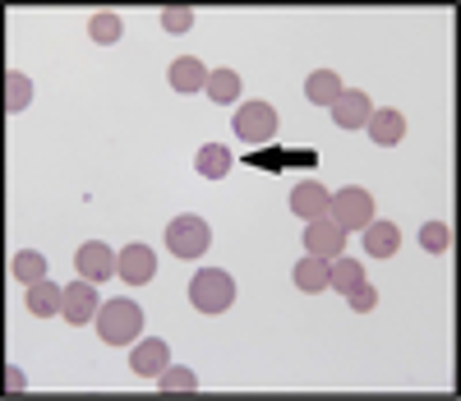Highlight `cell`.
I'll return each mask as SVG.
<instances>
[{
	"label": "cell",
	"mask_w": 461,
	"mask_h": 401,
	"mask_svg": "<svg viewBox=\"0 0 461 401\" xmlns=\"http://www.w3.org/2000/svg\"><path fill=\"white\" fill-rule=\"evenodd\" d=\"M420 245H425L429 254H443L452 245V231L443 222H425V226H420Z\"/></svg>",
	"instance_id": "484cf974"
},
{
	"label": "cell",
	"mask_w": 461,
	"mask_h": 401,
	"mask_svg": "<svg viewBox=\"0 0 461 401\" xmlns=\"http://www.w3.org/2000/svg\"><path fill=\"white\" fill-rule=\"evenodd\" d=\"M328 204H332V194H328L319 180H300V185L291 189V213H295L300 222H319V217H328Z\"/></svg>",
	"instance_id": "8fae6325"
},
{
	"label": "cell",
	"mask_w": 461,
	"mask_h": 401,
	"mask_svg": "<svg viewBox=\"0 0 461 401\" xmlns=\"http://www.w3.org/2000/svg\"><path fill=\"white\" fill-rule=\"evenodd\" d=\"M97 309H102V300H97V291H93V282H69L65 287V324H74V328H84L88 318H97Z\"/></svg>",
	"instance_id": "30bf717a"
},
{
	"label": "cell",
	"mask_w": 461,
	"mask_h": 401,
	"mask_svg": "<svg viewBox=\"0 0 461 401\" xmlns=\"http://www.w3.org/2000/svg\"><path fill=\"white\" fill-rule=\"evenodd\" d=\"M189 305L199 314H226L236 305V277L221 272V268H203L194 272V282H189Z\"/></svg>",
	"instance_id": "7a4b0ae2"
},
{
	"label": "cell",
	"mask_w": 461,
	"mask_h": 401,
	"mask_svg": "<svg viewBox=\"0 0 461 401\" xmlns=\"http://www.w3.org/2000/svg\"><path fill=\"white\" fill-rule=\"evenodd\" d=\"M328 111H332V120H337V130H365V120L374 115V102H369V93L346 88Z\"/></svg>",
	"instance_id": "7c38bea8"
},
{
	"label": "cell",
	"mask_w": 461,
	"mask_h": 401,
	"mask_svg": "<svg viewBox=\"0 0 461 401\" xmlns=\"http://www.w3.org/2000/svg\"><path fill=\"white\" fill-rule=\"evenodd\" d=\"M23 305H28V314H37V318L65 314V287H56L51 277H47V282H32L28 296H23Z\"/></svg>",
	"instance_id": "9a60e30c"
},
{
	"label": "cell",
	"mask_w": 461,
	"mask_h": 401,
	"mask_svg": "<svg viewBox=\"0 0 461 401\" xmlns=\"http://www.w3.org/2000/svg\"><path fill=\"white\" fill-rule=\"evenodd\" d=\"M346 300H351V309H360V314H365V309H374V305H378V291H374L369 282H360L356 291H346Z\"/></svg>",
	"instance_id": "83f0119b"
},
{
	"label": "cell",
	"mask_w": 461,
	"mask_h": 401,
	"mask_svg": "<svg viewBox=\"0 0 461 401\" xmlns=\"http://www.w3.org/2000/svg\"><path fill=\"white\" fill-rule=\"evenodd\" d=\"M365 250H369V259H393L402 250V231L393 222H369L365 226Z\"/></svg>",
	"instance_id": "2e32d148"
},
{
	"label": "cell",
	"mask_w": 461,
	"mask_h": 401,
	"mask_svg": "<svg viewBox=\"0 0 461 401\" xmlns=\"http://www.w3.org/2000/svg\"><path fill=\"white\" fill-rule=\"evenodd\" d=\"M10 277H14V282H23V287L47 282V277H51V263H47V254H37V250H19V254L10 259Z\"/></svg>",
	"instance_id": "e0dca14e"
},
{
	"label": "cell",
	"mask_w": 461,
	"mask_h": 401,
	"mask_svg": "<svg viewBox=\"0 0 461 401\" xmlns=\"http://www.w3.org/2000/svg\"><path fill=\"white\" fill-rule=\"evenodd\" d=\"M208 74H212V69H208L199 56H176V60H171V69H167L171 88H176V93H185V97H189V93H203V88H208Z\"/></svg>",
	"instance_id": "4fadbf2b"
},
{
	"label": "cell",
	"mask_w": 461,
	"mask_h": 401,
	"mask_svg": "<svg viewBox=\"0 0 461 401\" xmlns=\"http://www.w3.org/2000/svg\"><path fill=\"white\" fill-rule=\"evenodd\" d=\"M162 392H171V396H185V392H199V378H194V369H185V365H171L162 378Z\"/></svg>",
	"instance_id": "d4e9b609"
},
{
	"label": "cell",
	"mask_w": 461,
	"mask_h": 401,
	"mask_svg": "<svg viewBox=\"0 0 461 401\" xmlns=\"http://www.w3.org/2000/svg\"><path fill=\"white\" fill-rule=\"evenodd\" d=\"M143 333V309L134 300H106L97 309V337L106 346H130Z\"/></svg>",
	"instance_id": "6da1fadb"
},
{
	"label": "cell",
	"mask_w": 461,
	"mask_h": 401,
	"mask_svg": "<svg viewBox=\"0 0 461 401\" xmlns=\"http://www.w3.org/2000/svg\"><path fill=\"white\" fill-rule=\"evenodd\" d=\"M5 392H28L23 387V369H5Z\"/></svg>",
	"instance_id": "f1b7e54d"
},
{
	"label": "cell",
	"mask_w": 461,
	"mask_h": 401,
	"mask_svg": "<svg viewBox=\"0 0 461 401\" xmlns=\"http://www.w3.org/2000/svg\"><path fill=\"white\" fill-rule=\"evenodd\" d=\"M328 217H332L346 235H351V231H365V226L374 222V198H369V189H360V185H346L341 194H332Z\"/></svg>",
	"instance_id": "277c9868"
},
{
	"label": "cell",
	"mask_w": 461,
	"mask_h": 401,
	"mask_svg": "<svg viewBox=\"0 0 461 401\" xmlns=\"http://www.w3.org/2000/svg\"><path fill=\"white\" fill-rule=\"evenodd\" d=\"M365 134H369L378 148H397V143L406 139V115L393 111V106H383V111H374V115L365 120Z\"/></svg>",
	"instance_id": "5bb4252c"
},
{
	"label": "cell",
	"mask_w": 461,
	"mask_h": 401,
	"mask_svg": "<svg viewBox=\"0 0 461 401\" xmlns=\"http://www.w3.org/2000/svg\"><path fill=\"white\" fill-rule=\"evenodd\" d=\"M208 245H212V226L203 217H194V213H185V217H176L167 226V250L176 259H203Z\"/></svg>",
	"instance_id": "3957f363"
},
{
	"label": "cell",
	"mask_w": 461,
	"mask_h": 401,
	"mask_svg": "<svg viewBox=\"0 0 461 401\" xmlns=\"http://www.w3.org/2000/svg\"><path fill=\"white\" fill-rule=\"evenodd\" d=\"M130 369L139 378H162L171 369V346L162 337H143L134 351H130Z\"/></svg>",
	"instance_id": "52a82bcc"
},
{
	"label": "cell",
	"mask_w": 461,
	"mask_h": 401,
	"mask_svg": "<svg viewBox=\"0 0 461 401\" xmlns=\"http://www.w3.org/2000/svg\"><path fill=\"white\" fill-rule=\"evenodd\" d=\"M217 106H230V102H236L240 97V74L236 69H212L208 74V88H203Z\"/></svg>",
	"instance_id": "603a6c76"
},
{
	"label": "cell",
	"mask_w": 461,
	"mask_h": 401,
	"mask_svg": "<svg viewBox=\"0 0 461 401\" xmlns=\"http://www.w3.org/2000/svg\"><path fill=\"white\" fill-rule=\"evenodd\" d=\"M365 282V268L356 263V259H346V254H337V259H328V291H356Z\"/></svg>",
	"instance_id": "ffe728a7"
},
{
	"label": "cell",
	"mask_w": 461,
	"mask_h": 401,
	"mask_svg": "<svg viewBox=\"0 0 461 401\" xmlns=\"http://www.w3.org/2000/svg\"><path fill=\"white\" fill-rule=\"evenodd\" d=\"M230 167H236V162H230V148H226V143H203L199 157H194V171H199L203 180H221Z\"/></svg>",
	"instance_id": "44dd1931"
},
{
	"label": "cell",
	"mask_w": 461,
	"mask_h": 401,
	"mask_svg": "<svg viewBox=\"0 0 461 401\" xmlns=\"http://www.w3.org/2000/svg\"><path fill=\"white\" fill-rule=\"evenodd\" d=\"M115 277H121V282H130V287H148L152 277H158V254L134 240V245L121 250V268H115Z\"/></svg>",
	"instance_id": "9c48e42d"
},
{
	"label": "cell",
	"mask_w": 461,
	"mask_h": 401,
	"mask_svg": "<svg viewBox=\"0 0 461 401\" xmlns=\"http://www.w3.org/2000/svg\"><path fill=\"white\" fill-rule=\"evenodd\" d=\"M115 268H121V254L111 245H102V240H88V245L74 254V272H79L84 282H106V277H115Z\"/></svg>",
	"instance_id": "8992f818"
},
{
	"label": "cell",
	"mask_w": 461,
	"mask_h": 401,
	"mask_svg": "<svg viewBox=\"0 0 461 401\" xmlns=\"http://www.w3.org/2000/svg\"><path fill=\"white\" fill-rule=\"evenodd\" d=\"M341 245H346V231H341L332 217L304 222V254H314V259H337Z\"/></svg>",
	"instance_id": "ba28073f"
},
{
	"label": "cell",
	"mask_w": 461,
	"mask_h": 401,
	"mask_svg": "<svg viewBox=\"0 0 461 401\" xmlns=\"http://www.w3.org/2000/svg\"><path fill=\"white\" fill-rule=\"evenodd\" d=\"M236 134L245 139V143H273L277 139V111L267 106V102H245L240 111H236Z\"/></svg>",
	"instance_id": "5b68a950"
},
{
	"label": "cell",
	"mask_w": 461,
	"mask_h": 401,
	"mask_svg": "<svg viewBox=\"0 0 461 401\" xmlns=\"http://www.w3.org/2000/svg\"><path fill=\"white\" fill-rule=\"evenodd\" d=\"M341 93L346 88H341V74L337 69H314L310 78H304V97H310L314 106H332Z\"/></svg>",
	"instance_id": "d6986e66"
},
{
	"label": "cell",
	"mask_w": 461,
	"mask_h": 401,
	"mask_svg": "<svg viewBox=\"0 0 461 401\" xmlns=\"http://www.w3.org/2000/svg\"><path fill=\"white\" fill-rule=\"evenodd\" d=\"M28 102H32V78L19 74V69H10V78H5V106L10 111H23Z\"/></svg>",
	"instance_id": "cb8c5ba5"
},
{
	"label": "cell",
	"mask_w": 461,
	"mask_h": 401,
	"mask_svg": "<svg viewBox=\"0 0 461 401\" xmlns=\"http://www.w3.org/2000/svg\"><path fill=\"white\" fill-rule=\"evenodd\" d=\"M291 282H295L304 296H319V291H328V259L304 254V259L295 263V272H291Z\"/></svg>",
	"instance_id": "ac0fdd59"
},
{
	"label": "cell",
	"mask_w": 461,
	"mask_h": 401,
	"mask_svg": "<svg viewBox=\"0 0 461 401\" xmlns=\"http://www.w3.org/2000/svg\"><path fill=\"white\" fill-rule=\"evenodd\" d=\"M162 28H167V32H189V28H194V10L167 5V10H162Z\"/></svg>",
	"instance_id": "4316f807"
},
{
	"label": "cell",
	"mask_w": 461,
	"mask_h": 401,
	"mask_svg": "<svg viewBox=\"0 0 461 401\" xmlns=\"http://www.w3.org/2000/svg\"><path fill=\"white\" fill-rule=\"evenodd\" d=\"M88 37H93L97 47H115V42L125 37V19L115 14V10H97V14L88 19Z\"/></svg>",
	"instance_id": "7402d4cb"
}]
</instances>
